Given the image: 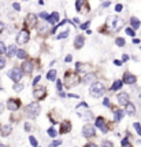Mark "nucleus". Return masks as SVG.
<instances>
[{
	"label": "nucleus",
	"mask_w": 141,
	"mask_h": 147,
	"mask_svg": "<svg viewBox=\"0 0 141 147\" xmlns=\"http://www.w3.org/2000/svg\"><path fill=\"white\" fill-rule=\"evenodd\" d=\"M36 24H37V17H36L34 14H29V15L26 17V25H29L30 28H33V26H36Z\"/></svg>",
	"instance_id": "obj_14"
},
{
	"label": "nucleus",
	"mask_w": 141,
	"mask_h": 147,
	"mask_svg": "<svg viewBox=\"0 0 141 147\" xmlns=\"http://www.w3.org/2000/svg\"><path fill=\"white\" fill-rule=\"evenodd\" d=\"M4 66H6V59L3 57H0V69H3Z\"/></svg>",
	"instance_id": "obj_37"
},
{
	"label": "nucleus",
	"mask_w": 141,
	"mask_h": 147,
	"mask_svg": "<svg viewBox=\"0 0 141 147\" xmlns=\"http://www.w3.org/2000/svg\"><path fill=\"white\" fill-rule=\"evenodd\" d=\"M122 85H123V81H122V80H115L114 84H112V87H111V91H114V92H115V91L121 90Z\"/></svg>",
	"instance_id": "obj_21"
},
{
	"label": "nucleus",
	"mask_w": 141,
	"mask_h": 147,
	"mask_svg": "<svg viewBox=\"0 0 141 147\" xmlns=\"http://www.w3.org/2000/svg\"><path fill=\"white\" fill-rule=\"evenodd\" d=\"M114 63H115L116 66H121V65H122V61H118V59H115V61H114Z\"/></svg>",
	"instance_id": "obj_54"
},
{
	"label": "nucleus",
	"mask_w": 141,
	"mask_h": 147,
	"mask_svg": "<svg viewBox=\"0 0 141 147\" xmlns=\"http://www.w3.org/2000/svg\"><path fill=\"white\" fill-rule=\"evenodd\" d=\"M82 135L86 138V139H90V138H93L95 135H96V131H95V127L93 125H90V124H86V125H84L82 128Z\"/></svg>",
	"instance_id": "obj_7"
},
{
	"label": "nucleus",
	"mask_w": 141,
	"mask_h": 147,
	"mask_svg": "<svg viewBox=\"0 0 141 147\" xmlns=\"http://www.w3.org/2000/svg\"><path fill=\"white\" fill-rule=\"evenodd\" d=\"M85 69H86V66L84 63H81V62H77V63H76V70L77 71H85Z\"/></svg>",
	"instance_id": "obj_27"
},
{
	"label": "nucleus",
	"mask_w": 141,
	"mask_h": 147,
	"mask_svg": "<svg viewBox=\"0 0 141 147\" xmlns=\"http://www.w3.org/2000/svg\"><path fill=\"white\" fill-rule=\"evenodd\" d=\"M56 87H58V91H62V81L60 80L56 81Z\"/></svg>",
	"instance_id": "obj_45"
},
{
	"label": "nucleus",
	"mask_w": 141,
	"mask_h": 147,
	"mask_svg": "<svg viewBox=\"0 0 141 147\" xmlns=\"http://www.w3.org/2000/svg\"><path fill=\"white\" fill-rule=\"evenodd\" d=\"M22 76H23V73H22V70H21L19 67H13L11 70L8 71V77L13 80L14 83H19Z\"/></svg>",
	"instance_id": "obj_4"
},
{
	"label": "nucleus",
	"mask_w": 141,
	"mask_h": 147,
	"mask_svg": "<svg viewBox=\"0 0 141 147\" xmlns=\"http://www.w3.org/2000/svg\"><path fill=\"white\" fill-rule=\"evenodd\" d=\"M21 67H22V69H21L22 73H25V74H30V73L33 71V63L30 62V61H25Z\"/></svg>",
	"instance_id": "obj_11"
},
{
	"label": "nucleus",
	"mask_w": 141,
	"mask_h": 147,
	"mask_svg": "<svg viewBox=\"0 0 141 147\" xmlns=\"http://www.w3.org/2000/svg\"><path fill=\"white\" fill-rule=\"evenodd\" d=\"M33 95H34V98H36L37 100H41V99H43V98H44V96L47 95V88H45V87L37 88V90H34Z\"/></svg>",
	"instance_id": "obj_12"
},
{
	"label": "nucleus",
	"mask_w": 141,
	"mask_h": 147,
	"mask_svg": "<svg viewBox=\"0 0 141 147\" xmlns=\"http://www.w3.org/2000/svg\"><path fill=\"white\" fill-rule=\"evenodd\" d=\"M84 44H85V37H84L82 34H78L77 37L74 38V45H76V48H77V50H80Z\"/></svg>",
	"instance_id": "obj_16"
},
{
	"label": "nucleus",
	"mask_w": 141,
	"mask_h": 147,
	"mask_svg": "<svg viewBox=\"0 0 141 147\" xmlns=\"http://www.w3.org/2000/svg\"><path fill=\"white\" fill-rule=\"evenodd\" d=\"M29 142H30V144H32L33 147H39L37 140H36V138H34V136H29Z\"/></svg>",
	"instance_id": "obj_30"
},
{
	"label": "nucleus",
	"mask_w": 141,
	"mask_h": 147,
	"mask_svg": "<svg viewBox=\"0 0 141 147\" xmlns=\"http://www.w3.org/2000/svg\"><path fill=\"white\" fill-rule=\"evenodd\" d=\"M78 83H80V77H78L77 74H74V73H71V71H69V73L66 74V85H67L69 88Z\"/></svg>",
	"instance_id": "obj_5"
},
{
	"label": "nucleus",
	"mask_w": 141,
	"mask_h": 147,
	"mask_svg": "<svg viewBox=\"0 0 141 147\" xmlns=\"http://www.w3.org/2000/svg\"><path fill=\"white\" fill-rule=\"evenodd\" d=\"M126 147H128V146H126ZM129 147H130V146H129Z\"/></svg>",
	"instance_id": "obj_62"
},
{
	"label": "nucleus",
	"mask_w": 141,
	"mask_h": 147,
	"mask_svg": "<svg viewBox=\"0 0 141 147\" xmlns=\"http://www.w3.org/2000/svg\"><path fill=\"white\" fill-rule=\"evenodd\" d=\"M40 78H41V76H37V77H36V78L33 80V85H36V84L39 83V81H40Z\"/></svg>",
	"instance_id": "obj_47"
},
{
	"label": "nucleus",
	"mask_w": 141,
	"mask_h": 147,
	"mask_svg": "<svg viewBox=\"0 0 141 147\" xmlns=\"http://www.w3.org/2000/svg\"><path fill=\"white\" fill-rule=\"evenodd\" d=\"M125 84H129V85H133V84H136V81H137V77L134 76V74H132L130 71H126L125 74H123V80H122Z\"/></svg>",
	"instance_id": "obj_8"
},
{
	"label": "nucleus",
	"mask_w": 141,
	"mask_h": 147,
	"mask_svg": "<svg viewBox=\"0 0 141 147\" xmlns=\"http://www.w3.org/2000/svg\"><path fill=\"white\" fill-rule=\"evenodd\" d=\"M29 38H30V34H29V32L27 30H21L19 33H18V36H17V43L21 45H23L26 44L27 41H29Z\"/></svg>",
	"instance_id": "obj_6"
},
{
	"label": "nucleus",
	"mask_w": 141,
	"mask_h": 147,
	"mask_svg": "<svg viewBox=\"0 0 141 147\" xmlns=\"http://www.w3.org/2000/svg\"><path fill=\"white\" fill-rule=\"evenodd\" d=\"M0 147H6V146H4V144H0Z\"/></svg>",
	"instance_id": "obj_61"
},
{
	"label": "nucleus",
	"mask_w": 141,
	"mask_h": 147,
	"mask_svg": "<svg viewBox=\"0 0 141 147\" xmlns=\"http://www.w3.org/2000/svg\"><path fill=\"white\" fill-rule=\"evenodd\" d=\"M71 131V122L70 121H63V124H62V127H60V134L64 135V134H69Z\"/></svg>",
	"instance_id": "obj_17"
},
{
	"label": "nucleus",
	"mask_w": 141,
	"mask_h": 147,
	"mask_svg": "<svg viewBox=\"0 0 141 147\" xmlns=\"http://www.w3.org/2000/svg\"><path fill=\"white\" fill-rule=\"evenodd\" d=\"M133 43H134V44H140V40H138V38H133Z\"/></svg>",
	"instance_id": "obj_56"
},
{
	"label": "nucleus",
	"mask_w": 141,
	"mask_h": 147,
	"mask_svg": "<svg viewBox=\"0 0 141 147\" xmlns=\"http://www.w3.org/2000/svg\"><path fill=\"white\" fill-rule=\"evenodd\" d=\"M62 144V142L60 140H53L52 142V144H51V147H58V146H60Z\"/></svg>",
	"instance_id": "obj_40"
},
{
	"label": "nucleus",
	"mask_w": 141,
	"mask_h": 147,
	"mask_svg": "<svg viewBox=\"0 0 141 147\" xmlns=\"http://www.w3.org/2000/svg\"><path fill=\"white\" fill-rule=\"evenodd\" d=\"M106 25L110 26V30L111 32H119L123 26V19L118 18V17H110L106 22Z\"/></svg>",
	"instance_id": "obj_2"
},
{
	"label": "nucleus",
	"mask_w": 141,
	"mask_h": 147,
	"mask_svg": "<svg viewBox=\"0 0 141 147\" xmlns=\"http://www.w3.org/2000/svg\"><path fill=\"white\" fill-rule=\"evenodd\" d=\"M115 11L118 13V11H122V4H116L115 6Z\"/></svg>",
	"instance_id": "obj_49"
},
{
	"label": "nucleus",
	"mask_w": 141,
	"mask_h": 147,
	"mask_svg": "<svg viewBox=\"0 0 141 147\" xmlns=\"http://www.w3.org/2000/svg\"><path fill=\"white\" fill-rule=\"evenodd\" d=\"M1 113H3V105L0 103V114H1Z\"/></svg>",
	"instance_id": "obj_59"
},
{
	"label": "nucleus",
	"mask_w": 141,
	"mask_h": 147,
	"mask_svg": "<svg viewBox=\"0 0 141 147\" xmlns=\"http://www.w3.org/2000/svg\"><path fill=\"white\" fill-rule=\"evenodd\" d=\"M115 43H116V45H118V47H123L126 41H125V38H123V37H116Z\"/></svg>",
	"instance_id": "obj_29"
},
{
	"label": "nucleus",
	"mask_w": 141,
	"mask_h": 147,
	"mask_svg": "<svg viewBox=\"0 0 141 147\" xmlns=\"http://www.w3.org/2000/svg\"><path fill=\"white\" fill-rule=\"evenodd\" d=\"M96 80V73H88V74H85V76L82 77V81L84 84H89L92 83V81H95Z\"/></svg>",
	"instance_id": "obj_15"
},
{
	"label": "nucleus",
	"mask_w": 141,
	"mask_h": 147,
	"mask_svg": "<svg viewBox=\"0 0 141 147\" xmlns=\"http://www.w3.org/2000/svg\"><path fill=\"white\" fill-rule=\"evenodd\" d=\"M48 22L51 24V25H56V22H59V13H52V15L48 17Z\"/></svg>",
	"instance_id": "obj_19"
},
{
	"label": "nucleus",
	"mask_w": 141,
	"mask_h": 147,
	"mask_svg": "<svg viewBox=\"0 0 141 147\" xmlns=\"http://www.w3.org/2000/svg\"><path fill=\"white\" fill-rule=\"evenodd\" d=\"M39 17H40L41 19H47V21H48V17H49V15H48L47 13H40Z\"/></svg>",
	"instance_id": "obj_39"
},
{
	"label": "nucleus",
	"mask_w": 141,
	"mask_h": 147,
	"mask_svg": "<svg viewBox=\"0 0 141 147\" xmlns=\"http://www.w3.org/2000/svg\"><path fill=\"white\" fill-rule=\"evenodd\" d=\"M128 59H129V55H128V54H123V55H122V61H123V62H126Z\"/></svg>",
	"instance_id": "obj_48"
},
{
	"label": "nucleus",
	"mask_w": 141,
	"mask_h": 147,
	"mask_svg": "<svg viewBox=\"0 0 141 147\" xmlns=\"http://www.w3.org/2000/svg\"><path fill=\"white\" fill-rule=\"evenodd\" d=\"M128 143H129V140H128V139H123V140H122V146H123V147H126V146H129Z\"/></svg>",
	"instance_id": "obj_50"
},
{
	"label": "nucleus",
	"mask_w": 141,
	"mask_h": 147,
	"mask_svg": "<svg viewBox=\"0 0 141 147\" xmlns=\"http://www.w3.org/2000/svg\"><path fill=\"white\" fill-rule=\"evenodd\" d=\"M45 30H47V26H45L44 24H43L41 26H39V32L40 33H41V32H45Z\"/></svg>",
	"instance_id": "obj_44"
},
{
	"label": "nucleus",
	"mask_w": 141,
	"mask_h": 147,
	"mask_svg": "<svg viewBox=\"0 0 141 147\" xmlns=\"http://www.w3.org/2000/svg\"><path fill=\"white\" fill-rule=\"evenodd\" d=\"M22 90H23V84H22V83H15V84H14V91L21 92Z\"/></svg>",
	"instance_id": "obj_28"
},
{
	"label": "nucleus",
	"mask_w": 141,
	"mask_h": 147,
	"mask_svg": "<svg viewBox=\"0 0 141 147\" xmlns=\"http://www.w3.org/2000/svg\"><path fill=\"white\" fill-rule=\"evenodd\" d=\"M104 92H106V87H104L103 83H99V81L92 84V87L89 90L90 96H93V98H100L102 95H104Z\"/></svg>",
	"instance_id": "obj_3"
},
{
	"label": "nucleus",
	"mask_w": 141,
	"mask_h": 147,
	"mask_svg": "<svg viewBox=\"0 0 141 147\" xmlns=\"http://www.w3.org/2000/svg\"><path fill=\"white\" fill-rule=\"evenodd\" d=\"M89 25H90V22L88 21V22H85V24H82V25H81V29H84V30H85V29H88V28H89Z\"/></svg>",
	"instance_id": "obj_42"
},
{
	"label": "nucleus",
	"mask_w": 141,
	"mask_h": 147,
	"mask_svg": "<svg viewBox=\"0 0 141 147\" xmlns=\"http://www.w3.org/2000/svg\"><path fill=\"white\" fill-rule=\"evenodd\" d=\"M129 95L128 94H125V92H121V94H118V103L121 105V106H126L129 103Z\"/></svg>",
	"instance_id": "obj_13"
},
{
	"label": "nucleus",
	"mask_w": 141,
	"mask_h": 147,
	"mask_svg": "<svg viewBox=\"0 0 141 147\" xmlns=\"http://www.w3.org/2000/svg\"><path fill=\"white\" fill-rule=\"evenodd\" d=\"M6 54H7V57L8 58L14 57V55L17 54V47H15V45H10V47L6 50Z\"/></svg>",
	"instance_id": "obj_22"
},
{
	"label": "nucleus",
	"mask_w": 141,
	"mask_h": 147,
	"mask_svg": "<svg viewBox=\"0 0 141 147\" xmlns=\"http://www.w3.org/2000/svg\"><path fill=\"white\" fill-rule=\"evenodd\" d=\"M110 4H111V1H108V0H106V1L103 3V7H108Z\"/></svg>",
	"instance_id": "obj_51"
},
{
	"label": "nucleus",
	"mask_w": 141,
	"mask_h": 147,
	"mask_svg": "<svg viewBox=\"0 0 141 147\" xmlns=\"http://www.w3.org/2000/svg\"><path fill=\"white\" fill-rule=\"evenodd\" d=\"M95 124H96V127L100 129V131H102L103 134H107L108 128H107V125H106V120H104L103 117H97V118H96V122H95Z\"/></svg>",
	"instance_id": "obj_9"
},
{
	"label": "nucleus",
	"mask_w": 141,
	"mask_h": 147,
	"mask_svg": "<svg viewBox=\"0 0 141 147\" xmlns=\"http://www.w3.org/2000/svg\"><path fill=\"white\" fill-rule=\"evenodd\" d=\"M25 129H26V131H27V132H29V131L32 129V125H30L29 122H26V124H25Z\"/></svg>",
	"instance_id": "obj_46"
},
{
	"label": "nucleus",
	"mask_w": 141,
	"mask_h": 147,
	"mask_svg": "<svg viewBox=\"0 0 141 147\" xmlns=\"http://www.w3.org/2000/svg\"><path fill=\"white\" fill-rule=\"evenodd\" d=\"M102 147H114V146H112V142L107 140V142H103V146Z\"/></svg>",
	"instance_id": "obj_38"
},
{
	"label": "nucleus",
	"mask_w": 141,
	"mask_h": 147,
	"mask_svg": "<svg viewBox=\"0 0 141 147\" xmlns=\"http://www.w3.org/2000/svg\"><path fill=\"white\" fill-rule=\"evenodd\" d=\"M126 34H129L130 37H134L136 36V33H134V30L132 29V28H126Z\"/></svg>",
	"instance_id": "obj_32"
},
{
	"label": "nucleus",
	"mask_w": 141,
	"mask_h": 147,
	"mask_svg": "<svg viewBox=\"0 0 141 147\" xmlns=\"http://www.w3.org/2000/svg\"><path fill=\"white\" fill-rule=\"evenodd\" d=\"M69 98H78V95H74V94H69Z\"/></svg>",
	"instance_id": "obj_57"
},
{
	"label": "nucleus",
	"mask_w": 141,
	"mask_h": 147,
	"mask_svg": "<svg viewBox=\"0 0 141 147\" xmlns=\"http://www.w3.org/2000/svg\"><path fill=\"white\" fill-rule=\"evenodd\" d=\"M13 131V127L11 125H1L0 127V132H1V136H8Z\"/></svg>",
	"instance_id": "obj_18"
},
{
	"label": "nucleus",
	"mask_w": 141,
	"mask_h": 147,
	"mask_svg": "<svg viewBox=\"0 0 141 147\" xmlns=\"http://www.w3.org/2000/svg\"><path fill=\"white\" fill-rule=\"evenodd\" d=\"M19 106H21V102L18 99H8V102H7V107L11 111H17L19 109Z\"/></svg>",
	"instance_id": "obj_10"
},
{
	"label": "nucleus",
	"mask_w": 141,
	"mask_h": 147,
	"mask_svg": "<svg viewBox=\"0 0 141 147\" xmlns=\"http://www.w3.org/2000/svg\"><path fill=\"white\" fill-rule=\"evenodd\" d=\"M4 52H6V45H4V43H1V41H0V55H1V54H4Z\"/></svg>",
	"instance_id": "obj_36"
},
{
	"label": "nucleus",
	"mask_w": 141,
	"mask_h": 147,
	"mask_svg": "<svg viewBox=\"0 0 141 147\" xmlns=\"http://www.w3.org/2000/svg\"><path fill=\"white\" fill-rule=\"evenodd\" d=\"M69 33H70L69 30H64V32H62L60 34H58V38L59 40H60V38H66L67 36H69Z\"/></svg>",
	"instance_id": "obj_33"
},
{
	"label": "nucleus",
	"mask_w": 141,
	"mask_h": 147,
	"mask_svg": "<svg viewBox=\"0 0 141 147\" xmlns=\"http://www.w3.org/2000/svg\"><path fill=\"white\" fill-rule=\"evenodd\" d=\"M48 135H49V136H51V138H55V136H56V131H55V129L53 128H49L48 129Z\"/></svg>",
	"instance_id": "obj_34"
},
{
	"label": "nucleus",
	"mask_w": 141,
	"mask_h": 147,
	"mask_svg": "<svg viewBox=\"0 0 141 147\" xmlns=\"http://www.w3.org/2000/svg\"><path fill=\"white\" fill-rule=\"evenodd\" d=\"M130 24H132V26H133L134 29H138V28H140V25H141L140 19L136 18V17H132V18H130Z\"/></svg>",
	"instance_id": "obj_24"
},
{
	"label": "nucleus",
	"mask_w": 141,
	"mask_h": 147,
	"mask_svg": "<svg viewBox=\"0 0 141 147\" xmlns=\"http://www.w3.org/2000/svg\"><path fill=\"white\" fill-rule=\"evenodd\" d=\"M84 147H97V146L95 144V143H88V144H85Z\"/></svg>",
	"instance_id": "obj_52"
},
{
	"label": "nucleus",
	"mask_w": 141,
	"mask_h": 147,
	"mask_svg": "<svg viewBox=\"0 0 141 147\" xmlns=\"http://www.w3.org/2000/svg\"><path fill=\"white\" fill-rule=\"evenodd\" d=\"M133 127H134L136 132H137V134L141 136V125H140V124H138V122H134V124H133Z\"/></svg>",
	"instance_id": "obj_31"
},
{
	"label": "nucleus",
	"mask_w": 141,
	"mask_h": 147,
	"mask_svg": "<svg viewBox=\"0 0 141 147\" xmlns=\"http://www.w3.org/2000/svg\"><path fill=\"white\" fill-rule=\"evenodd\" d=\"M3 30H4V24H3V22L0 21V33L3 32Z\"/></svg>",
	"instance_id": "obj_53"
},
{
	"label": "nucleus",
	"mask_w": 141,
	"mask_h": 147,
	"mask_svg": "<svg viewBox=\"0 0 141 147\" xmlns=\"http://www.w3.org/2000/svg\"><path fill=\"white\" fill-rule=\"evenodd\" d=\"M81 6H82V0H77V1H76V10H77V11H81Z\"/></svg>",
	"instance_id": "obj_35"
},
{
	"label": "nucleus",
	"mask_w": 141,
	"mask_h": 147,
	"mask_svg": "<svg viewBox=\"0 0 141 147\" xmlns=\"http://www.w3.org/2000/svg\"><path fill=\"white\" fill-rule=\"evenodd\" d=\"M13 8L15 10V11H21V6L18 4V3H14V4H13Z\"/></svg>",
	"instance_id": "obj_43"
},
{
	"label": "nucleus",
	"mask_w": 141,
	"mask_h": 147,
	"mask_svg": "<svg viewBox=\"0 0 141 147\" xmlns=\"http://www.w3.org/2000/svg\"><path fill=\"white\" fill-rule=\"evenodd\" d=\"M74 22H76V24H78V22H80V19H78V18H74V19H73V24H74Z\"/></svg>",
	"instance_id": "obj_58"
},
{
	"label": "nucleus",
	"mask_w": 141,
	"mask_h": 147,
	"mask_svg": "<svg viewBox=\"0 0 141 147\" xmlns=\"http://www.w3.org/2000/svg\"><path fill=\"white\" fill-rule=\"evenodd\" d=\"M56 73H58V71L55 70V69H51V70L47 73V80H49V81L56 80Z\"/></svg>",
	"instance_id": "obj_23"
},
{
	"label": "nucleus",
	"mask_w": 141,
	"mask_h": 147,
	"mask_svg": "<svg viewBox=\"0 0 141 147\" xmlns=\"http://www.w3.org/2000/svg\"><path fill=\"white\" fill-rule=\"evenodd\" d=\"M71 59H73L71 55H67V57H66V62H71Z\"/></svg>",
	"instance_id": "obj_55"
},
{
	"label": "nucleus",
	"mask_w": 141,
	"mask_h": 147,
	"mask_svg": "<svg viewBox=\"0 0 141 147\" xmlns=\"http://www.w3.org/2000/svg\"><path fill=\"white\" fill-rule=\"evenodd\" d=\"M39 4L40 6H43V4H44V0H39Z\"/></svg>",
	"instance_id": "obj_60"
},
{
	"label": "nucleus",
	"mask_w": 141,
	"mask_h": 147,
	"mask_svg": "<svg viewBox=\"0 0 141 147\" xmlns=\"http://www.w3.org/2000/svg\"><path fill=\"white\" fill-rule=\"evenodd\" d=\"M27 54H26L25 50H17V58L18 59H26Z\"/></svg>",
	"instance_id": "obj_26"
},
{
	"label": "nucleus",
	"mask_w": 141,
	"mask_h": 147,
	"mask_svg": "<svg viewBox=\"0 0 141 147\" xmlns=\"http://www.w3.org/2000/svg\"><path fill=\"white\" fill-rule=\"evenodd\" d=\"M122 115H123V111H122V110H116V111H114V121L119 122L122 120Z\"/></svg>",
	"instance_id": "obj_25"
},
{
	"label": "nucleus",
	"mask_w": 141,
	"mask_h": 147,
	"mask_svg": "<svg viewBox=\"0 0 141 147\" xmlns=\"http://www.w3.org/2000/svg\"><path fill=\"white\" fill-rule=\"evenodd\" d=\"M103 105H104V106H107V107H110V106H111V102H110L108 98H106V99L103 100Z\"/></svg>",
	"instance_id": "obj_41"
},
{
	"label": "nucleus",
	"mask_w": 141,
	"mask_h": 147,
	"mask_svg": "<svg viewBox=\"0 0 141 147\" xmlns=\"http://www.w3.org/2000/svg\"><path fill=\"white\" fill-rule=\"evenodd\" d=\"M126 113H128L130 117L136 114V107H134V105H133V103L129 102L128 105H126Z\"/></svg>",
	"instance_id": "obj_20"
},
{
	"label": "nucleus",
	"mask_w": 141,
	"mask_h": 147,
	"mask_svg": "<svg viewBox=\"0 0 141 147\" xmlns=\"http://www.w3.org/2000/svg\"><path fill=\"white\" fill-rule=\"evenodd\" d=\"M40 111H41V107H40V105L37 102L29 103V105L25 107L26 117H29V118H32V120L33 118H36V117L40 114Z\"/></svg>",
	"instance_id": "obj_1"
}]
</instances>
